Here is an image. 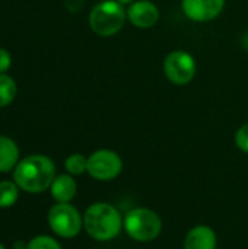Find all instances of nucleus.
Listing matches in <instances>:
<instances>
[{"instance_id":"1","label":"nucleus","mask_w":248,"mask_h":249,"mask_svg":"<svg viewBox=\"0 0 248 249\" xmlns=\"http://www.w3.org/2000/svg\"><path fill=\"white\" fill-rule=\"evenodd\" d=\"M56 177V165L45 155H29L20 159L13 169L15 184L29 194H41L50 190Z\"/></svg>"},{"instance_id":"2","label":"nucleus","mask_w":248,"mask_h":249,"mask_svg":"<svg viewBox=\"0 0 248 249\" xmlns=\"http://www.w3.org/2000/svg\"><path fill=\"white\" fill-rule=\"evenodd\" d=\"M124 216L120 210L107 203H92L83 213V231L96 242H111L123 231Z\"/></svg>"},{"instance_id":"3","label":"nucleus","mask_w":248,"mask_h":249,"mask_svg":"<svg viewBox=\"0 0 248 249\" xmlns=\"http://www.w3.org/2000/svg\"><path fill=\"white\" fill-rule=\"evenodd\" d=\"M123 231L132 241L149 244L159 238L162 232V219L149 207H133L124 214Z\"/></svg>"},{"instance_id":"4","label":"nucleus","mask_w":248,"mask_h":249,"mask_svg":"<svg viewBox=\"0 0 248 249\" xmlns=\"http://www.w3.org/2000/svg\"><path fill=\"white\" fill-rule=\"evenodd\" d=\"M88 20L95 35L110 38L123 29L127 20V9L117 0H101L92 7Z\"/></svg>"},{"instance_id":"5","label":"nucleus","mask_w":248,"mask_h":249,"mask_svg":"<svg viewBox=\"0 0 248 249\" xmlns=\"http://www.w3.org/2000/svg\"><path fill=\"white\" fill-rule=\"evenodd\" d=\"M51 232L61 239H73L83 229V216L70 203H57L47 213Z\"/></svg>"},{"instance_id":"6","label":"nucleus","mask_w":248,"mask_h":249,"mask_svg":"<svg viewBox=\"0 0 248 249\" xmlns=\"http://www.w3.org/2000/svg\"><path fill=\"white\" fill-rule=\"evenodd\" d=\"M164 74L167 80L175 86L189 85L197 71V63L194 57L186 50H174L164 58Z\"/></svg>"},{"instance_id":"7","label":"nucleus","mask_w":248,"mask_h":249,"mask_svg":"<svg viewBox=\"0 0 248 249\" xmlns=\"http://www.w3.org/2000/svg\"><path fill=\"white\" fill-rule=\"evenodd\" d=\"M123 172L121 156L111 149H98L88 156L86 174L99 182L114 181Z\"/></svg>"},{"instance_id":"8","label":"nucleus","mask_w":248,"mask_h":249,"mask_svg":"<svg viewBox=\"0 0 248 249\" xmlns=\"http://www.w3.org/2000/svg\"><path fill=\"white\" fill-rule=\"evenodd\" d=\"M225 7V0H181V10L187 19L206 23L216 19Z\"/></svg>"},{"instance_id":"9","label":"nucleus","mask_w":248,"mask_h":249,"mask_svg":"<svg viewBox=\"0 0 248 249\" xmlns=\"http://www.w3.org/2000/svg\"><path fill=\"white\" fill-rule=\"evenodd\" d=\"M161 18L159 7L151 0H136L127 6V20L139 29L153 28Z\"/></svg>"},{"instance_id":"10","label":"nucleus","mask_w":248,"mask_h":249,"mask_svg":"<svg viewBox=\"0 0 248 249\" xmlns=\"http://www.w3.org/2000/svg\"><path fill=\"white\" fill-rule=\"evenodd\" d=\"M183 249H218L216 232L208 225L193 226L184 238Z\"/></svg>"},{"instance_id":"11","label":"nucleus","mask_w":248,"mask_h":249,"mask_svg":"<svg viewBox=\"0 0 248 249\" xmlns=\"http://www.w3.org/2000/svg\"><path fill=\"white\" fill-rule=\"evenodd\" d=\"M50 194L56 203H72L77 194V184L70 174L57 175L50 187Z\"/></svg>"},{"instance_id":"12","label":"nucleus","mask_w":248,"mask_h":249,"mask_svg":"<svg viewBox=\"0 0 248 249\" xmlns=\"http://www.w3.org/2000/svg\"><path fill=\"white\" fill-rule=\"evenodd\" d=\"M19 163V147L7 136H0V172L6 174Z\"/></svg>"},{"instance_id":"13","label":"nucleus","mask_w":248,"mask_h":249,"mask_svg":"<svg viewBox=\"0 0 248 249\" xmlns=\"http://www.w3.org/2000/svg\"><path fill=\"white\" fill-rule=\"evenodd\" d=\"M18 86L13 77L6 73H0V108H4L16 98Z\"/></svg>"},{"instance_id":"14","label":"nucleus","mask_w":248,"mask_h":249,"mask_svg":"<svg viewBox=\"0 0 248 249\" xmlns=\"http://www.w3.org/2000/svg\"><path fill=\"white\" fill-rule=\"evenodd\" d=\"M19 187L15 181H0V209H9L19 198Z\"/></svg>"},{"instance_id":"15","label":"nucleus","mask_w":248,"mask_h":249,"mask_svg":"<svg viewBox=\"0 0 248 249\" xmlns=\"http://www.w3.org/2000/svg\"><path fill=\"white\" fill-rule=\"evenodd\" d=\"M88 166V158L83 156L82 153H72L66 158L64 160V168L67 174L72 177H80L86 172Z\"/></svg>"},{"instance_id":"16","label":"nucleus","mask_w":248,"mask_h":249,"mask_svg":"<svg viewBox=\"0 0 248 249\" xmlns=\"http://www.w3.org/2000/svg\"><path fill=\"white\" fill-rule=\"evenodd\" d=\"M26 249H63L61 245L58 244L57 239H54L53 236H48V235H38L35 238H32L28 245Z\"/></svg>"},{"instance_id":"17","label":"nucleus","mask_w":248,"mask_h":249,"mask_svg":"<svg viewBox=\"0 0 248 249\" xmlns=\"http://www.w3.org/2000/svg\"><path fill=\"white\" fill-rule=\"evenodd\" d=\"M234 142H235V146L248 155V123L243 124L237 133H235V137H234Z\"/></svg>"},{"instance_id":"18","label":"nucleus","mask_w":248,"mask_h":249,"mask_svg":"<svg viewBox=\"0 0 248 249\" xmlns=\"http://www.w3.org/2000/svg\"><path fill=\"white\" fill-rule=\"evenodd\" d=\"M10 64H12V57L9 51H6L4 48H0V73H6Z\"/></svg>"},{"instance_id":"19","label":"nucleus","mask_w":248,"mask_h":249,"mask_svg":"<svg viewBox=\"0 0 248 249\" xmlns=\"http://www.w3.org/2000/svg\"><path fill=\"white\" fill-rule=\"evenodd\" d=\"M26 245H28V242L25 244V242H15L13 244V249H26Z\"/></svg>"},{"instance_id":"20","label":"nucleus","mask_w":248,"mask_h":249,"mask_svg":"<svg viewBox=\"0 0 248 249\" xmlns=\"http://www.w3.org/2000/svg\"><path fill=\"white\" fill-rule=\"evenodd\" d=\"M120 4H123V6H130L132 3H134L136 0H117Z\"/></svg>"},{"instance_id":"21","label":"nucleus","mask_w":248,"mask_h":249,"mask_svg":"<svg viewBox=\"0 0 248 249\" xmlns=\"http://www.w3.org/2000/svg\"><path fill=\"white\" fill-rule=\"evenodd\" d=\"M0 249H6V248H4V245H3V244H0Z\"/></svg>"}]
</instances>
